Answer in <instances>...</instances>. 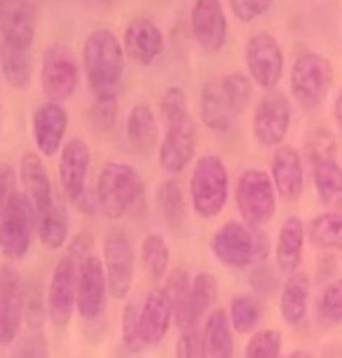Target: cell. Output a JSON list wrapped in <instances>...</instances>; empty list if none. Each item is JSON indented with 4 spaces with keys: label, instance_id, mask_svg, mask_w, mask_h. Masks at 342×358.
Wrapping results in <instances>:
<instances>
[{
    "label": "cell",
    "instance_id": "60d3db41",
    "mask_svg": "<svg viewBox=\"0 0 342 358\" xmlns=\"http://www.w3.org/2000/svg\"><path fill=\"white\" fill-rule=\"evenodd\" d=\"M281 344H284V337H281L279 330L274 328L256 330L251 335V340L246 342L244 358H279Z\"/></svg>",
    "mask_w": 342,
    "mask_h": 358
},
{
    "label": "cell",
    "instance_id": "7c38bea8",
    "mask_svg": "<svg viewBox=\"0 0 342 358\" xmlns=\"http://www.w3.org/2000/svg\"><path fill=\"white\" fill-rule=\"evenodd\" d=\"M108 295V276H106L104 260L90 253L78 262V314L83 316V321L104 319Z\"/></svg>",
    "mask_w": 342,
    "mask_h": 358
},
{
    "label": "cell",
    "instance_id": "db71d44e",
    "mask_svg": "<svg viewBox=\"0 0 342 358\" xmlns=\"http://www.w3.org/2000/svg\"><path fill=\"white\" fill-rule=\"evenodd\" d=\"M335 269H338V260H335V255H324V258L319 260V279H331L335 274Z\"/></svg>",
    "mask_w": 342,
    "mask_h": 358
},
{
    "label": "cell",
    "instance_id": "6da1fadb",
    "mask_svg": "<svg viewBox=\"0 0 342 358\" xmlns=\"http://www.w3.org/2000/svg\"><path fill=\"white\" fill-rule=\"evenodd\" d=\"M83 69L94 99H117L124 73V45L108 29L92 31L83 47Z\"/></svg>",
    "mask_w": 342,
    "mask_h": 358
},
{
    "label": "cell",
    "instance_id": "9c48e42d",
    "mask_svg": "<svg viewBox=\"0 0 342 358\" xmlns=\"http://www.w3.org/2000/svg\"><path fill=\"white\" fill-rule=\"evenodd\" d=\"M78 309V262L64 255L52 272L47 288V319L55 330H66Z\"/></svg>",
    "mask_w": 342,
    "mask_h": 358
},
{
    "label": "cell",
    "instance_id": "ee69618b",
    "mask_svg": "<svg viewBox=\"0 0 342 358\" xmlns=\"http://www.w3.org/2000/svg\"><path fill=\"white\" fill-rule=\"evenodd\" d=\"M47 316V300H43L40 288H26V302H24V319L31 330H40Z\"/></svg>",
    "mask_w": 342,
    "mask_h": 358
},
{
    "label": "cell",
    "instance_id": "d6986e66",
    "mask_svg": "<svg viewBox=\"0 0 342 358\" xmlns=\"http://www.w3.org/2000/svg\"><path fill=\"white\" fill-rule=\"evenodd\" d=\"M0 38L12 50H29L33 45L36 12L29 0H0Z\"/></svg>",
    "mask_w": 342,
    "mask_h": 358
},
{
    "label": "cell",
    "instance_id": "7a4b0ae2",
    "mask_svg": "<svg viewBox=\"0 0 342 358\" xmlns=\"http://www.w3.org/2000/svg\"><path fill=\"white\" fill-rule=\"evenodd\" d=\"M211 253L225 267H253L265 262V258L270 255V239L263 232V227L246 225L244 220H227L213 234Z\"/></svg>",
    "mask_w": 342,
    "mask_h": 358
},
{
    "label": "cell",
    "instance_id": "277c9868",
    "mask_svg": "<svg viewBox=\"0 0 342 358\" xmlns=\"http://www.w3.org/2000/svg\"><path fill=\"white\" fill-rule=\"evenodd\" d=\"M143 194V183L134 166L124 162H106L99 171L97 197L99 208L108 220H120L131 211Z\"/></svg>",
    "mask_w": 342,
    "mask_h": 358
},
{
    "label": "cell",
    "instance_id": "f907efd6",
    "mask_svg": "<svg viewBox=\"0 0 342 358\" xmlns=\"http://www.w3.org/2000/svg\"><path fill=\"white\" fill-rule=\"evenodd\" d=\"M12 194H15V171L10 164L0 162V211L5 208Z\"/></svg>",
    "mask_w": 342,
    "mask_h": 358
},
{
    "label": "cell",
    "instance_id": "f1b7e54d",
    "mask_svg": "<svg viewBox=\"0 0 342 358\" xmlns=\"http://www.w3.org/2000/svg\"><path fill=\"white\" fill-rule=\"evenodd\" d=\"M204 347L209 358H232L234 356V328L225 309H216L204 321Z\"/></svg>",
    "mask_w": 342,
    "mask_h": 358
},
{
    "label": "cell",
    "instance_id": "5b68a950",
    "mask_svg": "<svg viewBox=\"0 0 342 358\" xmlns=\"http://www.w3.org/2000/svg\"><path fill=\"white\" fill-rule=\"evenodd\" d=\"M36 232L38 208L26 197V192H15L0 211V253L8 260L19 262L29 253Z\"/></svg>",
    "mask_w": 342,
    "mask_h": 358
},
{
    "label": "cell",
    "instance_id": "ab89813d",
    "mask_svg": "<svg viewBox=\"0 0 342 358\" xmlns=\"http://www.w3.org/2000/svg\"><path fill=\"white\" fill-rule=\"evenodd\" d=\"M120 328H122V347L129 354H141L143 349H148L143 342V335H141V307L136 302H127L124 305Z\"/></svg>",
    "mask_w": 342,
    "mask_h": 358
},
{
    "label": "cell",
    "instance_id": "d4e9b609",
    "mask_svg": "<svg viewBox=\"0 0 342 358\" xmlns=\"http://www.w3.org/2000/svg\"><path fill=\"white\" fill-rule=\"evenodd\" d=\"M305 236H307L305 222L298 215H288L279 229L277 246H274V258H277V269L281 274L291 276L293 272L300 269L303 251H305Z\"/></svg>",
    "mask_w": 342,
    "mask_h": 358
},
{
    "label": "cell",
    "instance_id": "52a82bcc",
    "mask_svg": "<svg viewBox=\"0 0 342 358\" xmlns=\"http://www.w3.org/2000/svg\"><path fill=\"white\" fill-rule=\"evenodd\" d=\"M234 199L244 222L253 227H265L277 211V190L270 173L263 169H246L239 176Z\"/></svg>",
    "mask_w": 342,
    "mask_h": 358
},
{
    "label": "cell",
    "instance_id": "4316f807",
    "mask_svg": "<svg viewBox=\"0 0 342 358\" xmlns=\"http://www.w3.org/2000/svg\"><path fill=\"white\" fill-rule=\"evenodd\" d=\"M127 141H129L131 150L138 152L141 157H148L155 148H159V127L150 106L136 103L129 110V117H127Z\"/></svg>",
    "mask_w": 342,
    "mask_h": 358
},
{
    "label": "cell",
    "instance_id": "7402d4cb",
    "mask_svg": "<svg viewBox=\"0 0 342 358\" xmlns=\"http://www.w3.org/2000/svg\"><path fill=\"white\" fill-rule=\"evenodd\" d=\"M173 321V307L164 288L150 290L148 297L141 305V335H143L145 347H157L169 333Z\"/></svg>",
    "mask_w": 342,
    "mask_h": 358
},
{
    "label": "cell",
    "instance_id": "6f0895ef",
    "mask_svg": "<svg viewBox=\"0 0 342 358\" xmlns=\"http://www.w3.org/2000/svg\"><path fill=\"white\" fill-rule=\"evenodd\" d=\"M0 57H3V50H0Z\"/></svg>",
    "mask_w": 342,
    "mask_h": 358
},
{
    "label": "cell",
    "instance_id": "836d02e7",
    "mask_svg": "<svg viewBox=\"0 0 342 358\" xmlns=\"http://www.w3.org/2000/svg\"><path fill=\"white\" fill-rule=\"evenodd\" d=\"M141 267L150 281L164 279L169 267V246L162 234H148L141 244Z\"/></svg>",
    "mask_w": 342,
    "mask_h": 358
},
{
    "label": "cell",
    "instance_id": "e0dca14e",
    "mask_svg": "<svg viewBox=\"0 0 342 358\" xmlns=\"http://www.w3.org/2000/svg\"><path fill=\"white\" fill-rule=\"evenodd\" d=\"M92 150L85 138H71L62 148V162H59V183L62 192L69 201L80 199V194L87 190V171H90Z\"/></svg>",
    "mask_w": 342,
    "mask_h": 358
},
{
    "label": "cell",
    "instance_id": "74e56055",
    "mask_svg": "<svg viewBox=\"0 0 342 358\" xmlns=\"http://www.w3.org/2000/svg\"><path fill=\"white\" fill-rule=\"evenodd\" d=\"M317 323L324 330L342 326V279H333L324 288L317 305Z\"/></svg>",
    "mask_w": 342,
    "mask_h": 358
},
{
    "label": "cell",
    "instance_id": "5bb4252c",
    "mask_svg": "<svg viewBox=\"0 0 342 358\" xmlns=\"http://www.w3.org/2000/svg\"><path fill=\"white\" fill-rule=\"evenodd\" d=\"M166 124L164 138L159 141V166L166 173H180L194 159L197 150V127L190 113L180 115Z\"/></svg>",
    "mask_w": 342,
    "mask_h": 358
},
{
    "label": "cell",
    "instance_id": "f6af8a7d",
    "mask_svg": "<svg viewBox=\"0 0 342 358\" xmlns=\"http://www.w3.org/2000/svg\"><path fill=\"white\" fill-rule=\"evenodd\" d=\"M176 358H209L204 347V335L199 328L183 330L176 342Z\"/></svg>",
    "mask_w": 342,
    "mask_h": 358
},
{
    "label": "cell",
    "instance_id": "11a10c76",
    "mask_svg": "<svg viewBox=\"0 0 342 358\" xmlns=\"http://www.w3.org/2000/svg\"><path fill=\"white\" fill-rule=\"evenodd\" d=\"M333 115H335V122L342 129V90L338 94V99H335V106H333Z\"/></svg>",
    "mask_w": 342,
    "mask_h": 358
},
{
    "label": "cell",
    "instance_id": "c3c4849f",
    "mask_svg": "<svg viewBox=\"0 0 342 358\" xmlns=\"http://www.w3.org/2000/svg\"><path fill=\"white\" fill-rule=\"evenodd\" d=\"M274 0H230V10L239 22H256L272 8Z\"/></svg>",
    "mask_w": 342,
    "mask_h": 358
},
{
    "label": "cell",
    "instance_id": "30bf717a",
    "mask_svg": "<svg viewBox=\"0 0 342 358\" xmlns=\"http://www.w3.org/2000/svg\"><path fill=\"white\" fill-rule=\"evenodd\" d=\"M80 69L76 57L66 50L64 45H50L43 52V64H40V85L47 101H69L78 90Z\"/></svg>",
    "mask_w": 342,
    "mask_h": 358
},
{
    "label": "cell",
    "instance_id": "bcb514c9",
    "mask_svg": "<svg viewBox=\"0 0 342 358\" xmlns=\"http://www.w3.org/2000/svg\"><path fill=\"white\" fill-rule=\"evenodd\" d=\"M12 358H50V347H47L45 335L40 330H33L31 335L22 337L15 351H12Z\"/></svg>",
    "mask_w": 342,
    "mask_h": 358
},
{
    "label": "cell",
    "instance_id": "8992f818",
    "mask_svg": "<svg viewBox=\"0 0 342 358\" xmlns=\"http://www.w3.org/2000/svg\"><path fill=\"white\" fill-rule=\"evenodd\" d=\"M333 64L319 52H303L291 69V94L303 110H317L333 87Z\"/></svg>",
    "mask_w": 342,
    "mask_h": 358
},
{
    "label": "cell",
    "instance_id": "ffe728a7",
    "mask_svg": "<svg viewBox=\"0 0 342 358\" xmlns=\"http://www.w3.org/2000/svg\"><path fill=\"white\" fill-rule=\"evenodd\" d=\"M270 178L274 183V190L284 201H298L305 190V169L303 157L296 148L279 145L274 148L272 162H270Z\"/></svg>",
    "mask_w": 342,
    "mask_h": 358
},
{
    "label": "cell",
    "instance_id": "ba28073f",
    "mask_svg": "<svg viewBox=\"0 0 342 358\" xmlns=\"http://www.w3.org/2000/svg\"><path fill=\"white\" fill-rule=\"evenodd\" d=\"M104 267L108 276V293L113 300H127L131 293L134 283V267H136V255H134L131 239L124 229H111L104 239Z\"/></svg>",
    "mask_w": 342,
    "mask_h": 358
},
{
    "label": "cell",
    "instance_id": "2e32d148",
    "mask_svg": "<svg viewBox=\"0 0 342 358\" xmlns=\"http://www.w3.org/2000/svg\"><path fill=\"white\" fill-rule=\"evenodd\" d=\"M190 29L194 43L204 52L223 50L227 40V19L220 0H194L190 12Z\"/></svg>",
    "mask_w": 342,
    "mask_h": 358
},
{
    "label": "cell",
    "instance_id": "8fae6325",
    "mask_svg": "<svg viewBox=\"0 0 342 358\" xmlns=\"http://www.w3.org/2000/svg\"><path fill=\"white\" fill-rule=\"evenodd\" d=\"M246 69L249 78L265 92H274L284 76V52L279 40L270 33H253L246 43Z\"/></svg>",
    "mask_w": 342,
    "mask_h": 358
},
{
    "label": "cell",
    "instance_id": "d590c367",
    "mask_svg": "<svg viewBox=\"0 0 342 358\" xmlns=\"http://www.w3.org/2000/svg\"><path fill=\"white\" fill-rule=\"evenodd\" d=\"M218 300V279L211 272H199L192 279V323L197 326Z\"/></svg>",
    "mask_w": 342,
    "mask_h": 358
},
{
    "label": "cell",
    "instance_id": "4fadbf2b",
    "mask_svg": "<svg viewBox=\"0 0 342 358\" xmlns=\"http://www.w3.org/2000/svg\"><path fill=\"white\" fill-rule=\"evenodd\" d=\"M291 127V103L281 92H267L253 110V138L263 148L284 145Z\"/></svg>",
    "mask_w": 342,
    "mask_h": 358
},
{
    "label": "cell",
    "instance_id": "cb8c5ba5",
    "mask_svg": "<svg viewBox=\"0 0 342 358\" xmlns=\"http://www.w3.org/2000/svg\"><path fill=\"white\" fill-rule=\"evenodd\" d=\"M19 176H22V185L26 197L33 201V206L38 208V215L45 213L52 206L57 192L52 187L50 173L45 169L43 155L40 152H26L22 162H19Z\"/></svg>",
    "mask_w": 342,
    "mask_h": 358
},
{
    "label": "cell",
    "instance_id": "f35d334b",
    "mask_svg": "<svg viewBox=\"0 0 342 358\" xmlns=\"http://www.w3.org/2000/svg\"><path fill=\"white\" fill-rule=\"evenodd\" d=\"M335 152H338V141H335L331 129H326V127H314V129L307 131L305 157L312 166L319 164V162L335 159Z\"/></svg>",
    "mask_w": 342,
    "mask_h": 358
},
{
    "label": "cell",
    "instance_id": "3957f363",
    "mask_svg": "<svg viewBox=\"0 0 342 358\" xmlns=\"http://www.w3.org/2000/svg\"><path fill=\"white\" fill-rule=\"evenodd\" d=\"M230 197V173L218 155H204L190 173V201L199 218L209 220L223 211Z\"/></svg>",
    "mask_w": 342,
    "mask_h": 358
},
{
    "label": "cell",
    "instance_id": "44dd1931",
    "mask_svg": "<svg viewBox=\"0 0 342 358\" xmlns=\"http://www.w3.org/2000/svg\"><path fill=\"white\" fill-rule=\"evenodd\" d=\"M164 52V36L159 26L148 17H136L124 29V54L136 64L150 66Z\"/></svg>",
    "mask_w": 342,
    "mask_h": 358
},
{
    "label": "cell",
    "instance_id": "816d5d0a",
    "mask_svg": "<svg viewBox=\"0 0 342 358\" xmlns=\"http://www.w3.org/2000/svg\"><path fill=\"white\" fill-rule=\"evenodd\" d=\"M92 248H94V239L87 232H80L78 236H73V241L69 246V255L76 262H80V260L87 258V255L92 253Z\"/></svg>",
    "mask_w": 342,
    "mask_h": 358
},
{
    "label": "cell",
    "instance_id": "7bdbcfd3",
    "mask_svg": "<svg viewBox=\"0 0 342 358\" xmlns=\"http://www.w3.org/2000/svg\"><path fill=\"white\" fill-rule=\"evenodd\" d=\"M249 286L253 293L258 295H272L281 290V279H279V269L270 267L267 262H260V265H253L251 274H249Z\"/></svg>",
    "mask_w": 342,
    "mask_h": 358
},
{
    "label": "cell",
    "instance_id": "7dc6e473",
    "mask_svg": "<svg viewBox=\"0 0 342 358\" xmlns=\"http://www.w3.org/2000/svg\"><path fill=\"white\" fill-rule=\"evenodd\" d=\"M187 113V99L183 90H178V87H169L162 99H159V115H162L164 122H171V120L180 117V115Z\"/></svg>",
    "mask_w": 342,
    "mask_h": 358
},
{
    "label": "cell",
    "instance_id": "9f6ffc18",
    "mask_svg": "<svg viewBox=\"0 0 342 358\" xmlns=\"http://www.w3.org/2000/svg\"><path fill=\"white\" fill-rule=\"evenodd\" d=\"M288 358H314L310 351H296V354H291Z\"/></svg>",
    "mask_w": 342,
    "mask_h": 358
},
{
    "label": "cell",
    "instance_id": "f5cc1de1",
    "mask_svg": "<svg viewBox=\"0 0 342 358\" xmlns=\"http://www.w3.org/2000/svg\"><path fill=\"white\" fill-rule=\"evenodd\" d=\"M76 206L80 208V211L83 213H87V215H94L97 211H101V208H99V197H97V190H90V187H87V190L80 194V199L76 201Z\"/></svg>",
    "mask_w": 342,
    "mask_h": 358
},
{
    "label": "cell",
    "instance_id": "8d00e7d4",
    "mask_svg": "<svg viewBox=\"0 0 342 358\" xmlns=\"http://www.w3.org/2000/svg\"><path fill=\"white\" fill-rule=\"evenodd\" d=\"M0 64H3V76L5 80L17 87V90H26L33 78V59L26 50H12V47H5L3 57H0Z\"/></svg>",
    "mask_w": 342,
    "mask_h": 358
},
{
    "label": "cell",
    "instance_id": "1f68e13d",
    "mask_svg": "<svg viewBox=\"0 0 342 358\" xmlns=\"http://www.w3.org/2000/svg\"><path fill=\"white\" fill-rule=\"evenodd\" d=\"M307 239L321 251H342V211H326L312 218Z\"/></svg>",
    "mask_w": 342,
    "mask_h": 358
},
{
    "label": "cell",
    "instance_id": "484cf974",
    "mask_svg": "<svg viewBox=\"0 0 342 358\" xmlns=\"http://www.w3.org/2000/svg\"><path fill=\"white\" fill-rule=\"evenodd\" d=\"M307 307H310V276L305 272H293L281 283L279 290V312L286 326L300 328L307 319Z\"/></svg>",
    "mask_w": 342,
    "mask_h": 358
},
{
    "label": "cell",
    "instance_id": "b9f144b4",
    "mask_svg": "<svg viewBox=\"0 0 342 358\" xmlns=\"http://www.w3.org/2000/svg\"><path fill=\"white\" fill-rule=\"evenodd\" d=\"M220 83H223V90L227 96H230L232 106L237 108V113L241 115L244 108L251 103L253 80L249 76H244V73H230V76L220 78Z\"/></svg>",
    "mask_w": 342,
    "mask_h": 358
},
{
    "label": "cell",
    "instance_id": "d6a6232c",
    "mask_svg": "<svg viewBox=\"0 0 342 358\" xmlns=\"http://www.w3.org/2000/svg\"><path fill=\"white\" fill-rule=\"evenodd\" d=\"M155 201H157V211L164 218V222L178 232L180 225L185 222V194L180 190V185L173 178L162 180V183L157 185Z\"/></svg>",
    "mask_w": 342,
    "mask_h": 358
},
{
    "label": "cell",
    "instance_id": "9a60e30c",
    "mask_svg": "<svg viewBox=\"0 0 342 358\" xmlns=\"http://www.w3.org/2000/svg\"><path fill=\"white\" fill-rule=\"evenodd\" d=\"M26 286L22 274L12 265L0 267V347H10L17 340L24 321Z\"/></svg>",
    "mask_w": 342,
    "mask_h": 358
},
{
    "label": "cell",
    "instance_id": "681fc988",
    "mask_svg": "<svg viewBox=\"0 0 342 358\" xmlns=\"http://www.w3.org/2000/svg\"><path fill=\"white\" fill-rule=\"evenodd\" d=\"M97 103L92 108V117L97 120L99 124L104 127H113V120H115V110H117V99H94Z\"/></svg>",
    "mask_w": 342,
    "mask_h": 358
},
{
    "label": "cell",
    "instance_id": "e575fe53",
    "mask_svg": "<svg viewBox=\"0 0 342 358\" xmlns=\"http://www.w3.org/2000/svg\"><path fill=\"white\" fill-rule=\"evenodd\" d=\"M227 316H230V323L237 333L249 335L258 328L260 319H263V305L253 295H234L230 300Z\"/></svg>",
    "mask_w": 342,
    "mask_h": 358
},
{
    "label": "cell",
    "instance_id": "83f0119b",
    "mask_svg": "<svg viewBox=\"0 0 342 358\" xmlns=\"http://www.w3.org/2000/svg\"><path fill=\"white\" fill-rule=\"evenodd\" d=\"M164 290L171 300L173 323H176V328L180 333L190 328H197L192 323V281L185 269H171L169 276H166Z\"/></svg>",
    "mask_w": 342,
    "mask_h": 358
},
{
    "label": "cell",
    "instance_id": "f546056e",
    "mask_svg": "<svg viewBox=\"0 0 342 358\" xmlns=\"http://www.w3.org/2000/svg\"><path fill=\"white\" fill-rule=\"evenodd\" d=\"M69 229H71L69 211H66L64 199L57 194L52 206L47 208L45 213L38 215V239L43 241L45 248L57 251V248H62L66 244V239H69Z\"/></svg>",
    "mask_w": 342,
    "mask_h": 358
},
{
    "label": "cell",
    "instance_id": "4dcf8cb0",
    "mask_svg": "<svg viewBox=\"0 0 342 358\" xmlns=\"http://www.w3.org/2000/svg\"><path fill=\"white\" fill-rule=\"evenodd\" d=\"M312 180L321 204H326L331 211H342V166L338 162L331 159L314 164Z\"/></svg>",
    "mask_w": 342,
    "mask_h": 358
},
{
    "label": "cell",
    "instance_id": "ac0fdd59",
    "mask_svg": "<svg viewBox=\"0 0 342 358\" xmlns=\"http://www.w3.org/2000/svg\"><path fill=\"white\" fill-rule=\"evenodd\" d=\"M33 141L43 157H55L64 148V136L69 129V113L57 101H45L33 113Z\"/></svg>",
    "mask_w": 342,
    "mask_h": 358
},
{
    "label": "cell",
    "instance_id": "603a6c76",
    "mask_svg": "<svg viewBox=\"0 0 342 358\" xmlns=\"http://www.w3.org/2000/svg\"><path fill=\"white\" fill-rule=\"evenodd\" d=\"M199 115H202V122L206 129L218 134L230 131L232 124L237 122L239 113L232 106L230 96L225 94L220 80H209L204 85L202 96H199Z\"/></svg>",
    "mask_w": 342,
    "mask_h": 358
}]
</instances>
